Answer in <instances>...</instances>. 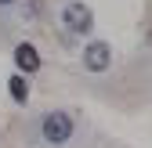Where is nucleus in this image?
<instances>
[{"mask_svg": "<svg viewBox=\"0 0 152 148\" xmlns=\"http://www.w3.org/2000/svg\"><path fill=\"white\" fill-rule=\"evenodd\" d=\"M40 137H44V144H65L72 137V116L69 112H47L40 123Z\"/></svg>", "mask_w": 152, "mask_h": 148, "instance_id": "obj_1", "label": "nucleus"}, {"mask_svg": "<svg viewBox=\"0 0 152 148\" xmlns=\"http://www.w3.org/2000/svg\"><path fill=\"white\" fill-rule=\"evenodd\" d=\"M62 25H65L69 33H87V29L94 25V15H91V7H87V4L72 0V4H65V7H62Z\"/></svg>", "mask_w": 152, "mask_h": 148, "instance_id": "obj_2", "label": "nucleus"}, {"mask_svg": "<svg viewBox=\"0 0 152 148\" xmlns=\"http://www.w3.org/2000/svg\"><path fill=\"white\" fill-rule=\"evenodd\" d=\"M109 65H112V47L105 40H94L83 47V69L87 72H105Z\"/></svg>", "mask_w": 152, "mask_h": 148, "instance_id": "obj_3", "label": "nucleus"}, {"mask_svg": "<svg viewBox=\"0 0 152 148\" xmlns=\"http://www.w3.org/2000/svg\"><path fill=\"white\" fill-rule=\"evenodd\" d=\"M15 65L22 69L26 76L40 72V51H36L33 44H18V47H15Z\"/></svg>", "mask_w": 152, "mask_h": 148, "instance_id": "obj_4", "label": "nucleus"}, {"mask_svg": "<svg viewBox=\"0 0 152 148\" xmlns=\"http://www.w3.org/2000/svg\"><path fill=\"white\" fill-rule=\"evenodd\" d=\"M7 87H11V98H15L18 105H26V101H29V83H26V76H11Z\"/></svg>", "mask_w": 152, "mask_h": 148, "instance_id": "obj_5", "label": "nucleus"}, {"mask_svg": "<svg viewBox=\"0 0 152 148\" xmlns=\"http://www.w3.org/2000/svg\"><path fill=\"white\" fill-rule=\"evenodd\" d=\"M11 4H15V0H0V7H11Z\"/></svg>", "mask_w": 152, "mask_h": 148, "instance_id": "obj_6", "label": "nucleus"}]
</instances>
